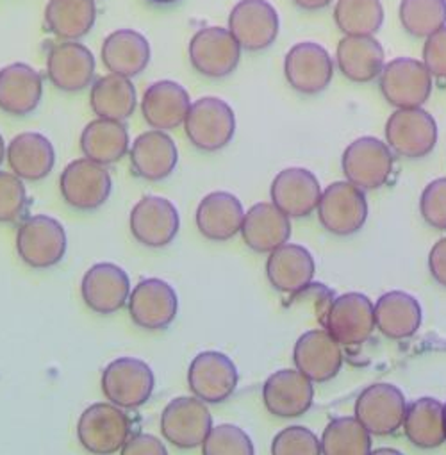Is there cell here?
<instances>
[{"label": "cell", "mask_w": 446, "mask_h": 455, "mask_svg": "<svg viewBox=\"0 0 446 455\" xmlns=\"http://www.w3.org/2000/svg\"><path fill=\"white\" fill-rule=\"evenodd\" d=\"M184 131L195 148L202 152H218L233 141L236 116L226 100L218 97H202L191 104L184 120Z\"/></svg>", "instance_id": "1"}, {"label": "cell", "mask_w": 446, "mask_h": 455, "mask_svg": "<svg viewBox=\"0 0 446 455\" xmlns=\"http://www.w3.org/2000/svg\"><path fill=\"white\" fill-rule=\"evenodd\" d=\"M17 252L35 270H47L60 265L67 254L65 227L47 214L24 220L17 235Z\"/></svg>", "instance_id": "2"}, {"label": "cell", "mask_w": 446, "mask_h": 455, "mask_svg": "<svg viewBox=\"0 0 446 455\" xmlns=\"http://www.w3.org/2000/svg\"><path fill=\"white\" fill-rule=\"evenodd\" d=\"M131 421L115 403H93L77 421V439L93 455H113L129 439Z\"/></svg>", "instance_id": "3"}, {"label": "cell", "mask_w": 446, "mask_h": 455, "mask_svg": "<svg viewBox=\"0 0 446 455\" xmlns=\"http://www.w3.org/2000/svg\"><path fill=\"white\" fill-rule=\"evenodd\" d=\"M152 368L136 357H120L109 363L100 379L104 396L120 409H136L147 403L154 391Z\"/></svg>", "instance_id": "4"}, {"label": "cell", "mask_w": 446, "mask_h": 455, "mask_svg": "<svg viewBox=\"0 0 446 455\" xmlns=\"http://www.w3.org/2000/svg\"><path fill=\"white\" fill-rule=\"evenodd\" d=\"M242 47L226 28L198 29L189 42V61L193 68L209 79L231 76L242 58Z\"/></svg>", "instance_id": "5"}, {"label": "cell", "mask_w": 446, "mask_h": 455, "mask_svg": "<svg viewBox=\"0 0 446 455\" xmlns=\"http://www.w3.org/2000/svg\"><path fill=\"white\" fill-rule=\"evenodd\" d=\"M393 150L373 136L352 141L343 152L341 166L346 180L362 191L382 188L393 172Z\"/></svg>", "instance_id": "6"}, {"label": "cell", "mask_w": 446, "mask_h": 455, "mask_svg": "<svg viewBox=\"0 0 446 455\" xmlns=\"http://www.w3.org/2000/svg\"><path fill=\"white\" fill-rule=\"evenodd\" d=\"M318 216L325 229L336 236H350L362 229L368 218L364 191L348 180L331 184L320 198Z\"/></svg>", "instance_id": "7"}, {"label": "cell", "mask_w": 446, "mask_h": 455, "mask_svg": "<svg viewBox=\"0 0 446 455\" xmlns=\"http://www.w3.org/2000/svg\"><path fill=\"white\" fill-rule=\"evenodd\" d=\"M387 147L407 159L426 157L437 143V124L421 108L396 109L386 122Z\"/></svg>", "instance_id": "8"}, {"label": "cell", "mask_w": 446, "mask_h": 455, "mask_svg": "<svg viewBox=\"0 0 446 455\" xmlns=\"http://www.w3.org/2000/svg\"><path fill=\"white\" fill-rule=\"evenodd\" d=\"M111 175L106 166L83 157L65 166L60 177L63 200L77 211H95L111 195Z\"/></svg>", "instance_id": "9"}, {"label": "cell", "mask_w": 446, "mask_h": 455, "mask_svg": "<svg viewBox=\"0 0 446 455\" xmlns=\"http://www.w3.org/2000/svg\"><path fill=\"white\" fill-rule=\"evenodd\" d=\"M380 92L396 109L421 108L432 93V74L418 60L396 58L382 68Z\"/></svg>", "instance_id": "10"}, {"label": "cell", "mask_w": 446, "mask_h": 455, "mask_svg": "<svg viewBox=\"0 0 446 455\" xmlns=\"http://www.w3.org/2000/svg\"><path fill=\"white\" fill-rule=\"evenodd\" d=\"M129 227L134 240L143 247L163 249L177 238L180 216L170 200L147 195L132 207Z\"/></svg>", "instance_id": "11"}, {"label": "cell", "mask_w": 446, "mask_h": 455, "mask_svg": "<svg viewBox=\"0 0 446 455\" xmlns=\"http://www.w3.org/2000/svg\"><path fill=\"white\" fill-rule=\"evenodd\" d=\"M211 428L212 416L205 402L196 396H177L161 414L163 437L182 450L200 446Z\"/></svg>", "instance_id": "12"}, {"label": "cell", "mask_w": 446, "mask_h": 455, "mask_svg": "<svg viewBox=\"0 0 446 455\" xmlns=\"http://www.w3.org/2000/svg\"><path fill=\"white\" fill-rule=\"evenodd\" d=\"M231 35L249 52H261L279 36V13L268 0H240L229 15Z\"/></svg>", "instance_id": "13"}, {"label": "cell", "mask_w": 446, "mask_h": 455, "mask_svg": "<svg viewBox=\"0 0 446 455\" xmlns=\"http://www.w3.org/2000/svg\"><path fill=\"white\" fill-rule=\"evenodd\" d=\"M187 384L198 400L205 403H221L229 400L236 391V364L221 352H202L189 364Z\"/></svg>", "instance_id": "14"}, {"label": "cell", "mask_w": 446, "mask_h": 455, "mask_svg": "<svg viewBox=\"0 0 446 455\" xmlns=\"http://www.w3.org/2000/svg\"><path fill=\"white\" fill-rule=\"evenodd\" d=\"M375 323V306L362 293L338 297L327 313L325 331L345 347H357L370 339Z\"/></svg>", "instance_id": "15"}, {"label": "cell", "mask_w": 446, "mask_h": 455, "mask_svg": "<svg viewBox=\"0 0 446 455\" xmlns=\"http://www.w3.org/2000/svg\"><path fill=\"white\" fill-rule=\"evenodd\" d=\"M405 412V396L393 384L368 386L355 402V418L375 435H389L396 432L403 425Z\"/></svg>", "instance_id": "16"}, {"label": "cell", "mask_w": 446, "mask_h": 455, "mask_svg": "<svg viewBox=\"0 0 446 455\" xmlns=\"http://www.w3.org/2000/svg\"><path fill=\"white\" fill-rule=\"evenodd\" d=\"M290 86L302 95H318L334 77V61L327 49L315 42H302L290 49L284 60Z\"/></svg>", "instance_id": "17"}, {"label": "cell", "mask_w": 446, "mask_h": 455, "mask_svg": "<svg viewBox=\"0 0 446 455\" xmlns=\"http://www.w3.org/2000/svg\"><path fill=\"white\" fill-rule=\"evenodd\" d=\"M127 304L132 322L145 331L168 329L179 309L175 290L166 281L155 277L138 283Z\"/></svg>", "instance_id": "18"}, {"label": "cell", "mask_w": 446, "mask_h": 455, "mask_svg": "<svg viewBox=\"0 0 446 455\" xmlns=\"http://www.w3.org/2000/svg\"><path fill=\"white\" fill-rule=\"evenodd\" d=\"M245 211L240 198L229 191L205 195L195 214L198 233L209 242H229L242 233Z\"/></svg>", "instance_id": "19"}, {"label": "cell", "mask_w": 446, "mask_h": 455, "mask_svg": "<svg viewBox=\"0 0 446 455\" xmlns=\"http://www.w3.org/2000/svg\"><path fill=\"white\" fill-rule=\"evenodd\" d=\"M81 295L84 304L97 315H113L129 302V275L115 263L93 265L83 277Z\"/></svg>", "instance_id": "20"}, {"label": "cell", "mask_w": 446, "mask_h": 455, "mask_svg": "<svg viewBox=\"0 0 446 455\" xmlns=\"http://www.w3.org/2000/svg\"><path fill=\"white\" fill-rule=\"evenodd\" d=\"M322 193L316 175L299 166L279 172L270 188L272 204L290 218L309 216L318 209Z\"/></svg>", "instance_id": "21"}, {"label": "cell", "mask_w": 446, "mask_h": 455, "mask_svg": "<svg viewBox=\"0 0 446 455\" xmlns=\"http://www.w3.org/2000/svg\"><path fill=\"white\" fill-rule=\"evenodd\" d=\"M315 400L313 380L299 370H279L263 386L267 409L279 418H299L306 414Z\"/></svg>", "instance_id": "22"}, {"label": "cell", "mask_w": 446, "mask_h": 455, "mask_svg": "<svg viewBox=\"0 0 446 455\" xmlns=\"http://www.w3.org/2000/svg\"><path fill=\"white\" fill-rule=\"evenodd\" d=\"M293 361L300 373L313 382L334 379L343 364L341 345L323 329L302 334L293 350Z\"/></svg>", "instance_id": "23"}, {"label": "cell", "mask_w": 446, "mask_h": 455, "mask_svg": "<svg viewBox=\"0 0 446 455\" xmlns=\"http://www.w3.org/2000/svg\"><path fill=\"white\" fill-rule=\"evenodd\" d=\"M47 76L61 92H81L88 88L95 77V58L83 44H58L47 56Z\"/></svg>", "instance_id": "24"}, {"label": "cell", "mask_w": 446, "mask_h": 455, "mask_svg": "<svg viewBox=\"0 0 446 455\" xmlns=\"http://www.w3.org/2000/svg\"><path fill=\"white\" fill-rule=\"evenodd\" d=\"M242 236L249 249L259 254H272L284 247L291 236V221L279 207L268 202L252 205L242 225Z\"/></svg>", "instance_id": "25"}, {"label": "cell", "mask_w": 446, "mask_h": 455, "mask_svg": "<svg viewBox=\"0 0 446 455\" xmlns=\"http://www.w3.org/2000/svg\"><path fill=\"white\" fill-rule=\"evenodd\" d=\"M191 108L189 93L175 81H157L141 99V113L154 131H173L184 125Z\"/></svg>", "instance_id": "26"}, {"label": "cell", "mask_w": 446, "mask_h": 455, "mask_svg": "<svg viewBox=\"0 0 446 455\" xmlns=\"http://www.w3.org/2000/svg\"><path fill=\"white\" fill-rule=\"evenodd\" d=\"M134 173L145 180L157 182L170 177L179 163L175 141L163 131L139 134L129 150Z\"/></svg>", "instance_id": "27"}, {"label": "cell", "mask_w": 446, "mask_h": 455, "mask_svg": "<svg viewBox=\"0 0 446 455\" xmlns=\"http://www.w3.org/2000/svg\"><path fill=\"white\" fill-rule=\"evenodd\" d=\"M42 76L26 63H13L0 70V111L12 116L31 115L42 100Z\"/></svg>", "instance_id": "28"}, {"label": "cell", "mask_w": 446, "mask_h": 455, "mask_svg": "<svg viewBox=\"0 0 446 455\" xmlns=\"http://www.w3.org/2000/svg\"><path fill=\"white\" fill-rule=\"evenodd\" d=\"M315 259L311 252L300 245H290L274 251L267 261V275L270 284L288 295L302 293L311 286L315 277Z\"/></svg>", "instance_id": "29"}, {"label": "cell", "mask_w": 446, "mask_h": 455, "mask_svg": "<svg viewBox=\"0 0 446 455\" xmlns=\"http://www.w3.org/2000/svg\"><path fill=\"white\" fill-rule=\"evenodd\" d=\"M6 159L17 177L36 182L51 175L56 164V152L47 136L40 132H22L10 141Z\"/></svg>", "instance_id": "30"}, {"label": "cell", "mask_w": 446, "mask_h": 455, "mask_svg": "<svg viewBox=\"0 0 446 455\" xmlns=\"http://www.w3.org/2000/svg\"><path fill=\"white\" fill-rule=\"evenodd\" d=\"M100 56L111 74L132 79L148 67L150 44L138 31L118 29L104 40Z\"/></svg>", "instance_id": "31"}, {"label": "cell", "mask_w": 446, "mask_h": 455, "mask_svg": "<svg viewBox=\"0 0 446 455\" xmlns=\"http://www.w3.org/2000/svg\"><path fill=\"white\" fill-rule=\"evenodd\" d=\"M377 329L389 339H407L421 325L419 302L403 291H389L375 304Z\"/></svg>", "instance_id": "32"}, {"label": "cell", "mask_w": 446, "mask_h": 455, "mask_svg": "<svg viewBox=\"0 0 446 455\" xmlns=\"http://www.w3.org/2000/svg\"><path fill=\"white\" fill-rule=\"evenodd\" d=\"M336 58L343 76L354 83H371L384 68V49L373 36H345Z\"/></svg>", "instance_id": "33"}, {"label": "cell", "mask_w": 446, "mask_h": 455, "mask_svg": "<svg viewBox=\"0 0 446 455\" xmlns=\"http://www.w3.org/2000/svg\"><path fill=\"white\" fill-rule=\"evenodd\" d=\"M95 0H49L45 8L47 29L65 42L84 38L95 26Z\"/></svg>", "instance_id": "34"}, {"label": "cell", "mask_w": 446, "mask_h": 455, "mask_svg": "<svg viewBox=\"0 0 446 455\" xmlns=\"http://www.w3.org/2000/svg\"><path fill=\"white\" fill-rule=\"evenodd\" d=\"M136 104V88L127 77L109 74L92 86L90 106L99 118L123 122L134 115Z\"/></svg>", "instance_id": "35"}, {"label": "cell", "mask_w": 446, "mask_h": 455, "mask_svg": "<svg viewBox=\"0 0 446 455\" xmlns=\"http://www.w3.org/2000/svg\"><path fill=\"white\" fill-rule=\"evenodd\" d=\"M129 132L123 122L97 118L90 122L81 134L84 157L102 166L120 161L129 152Z\"/></svg>", "instance_id": "36"}, {"label": "cell", "mask_w": 446, "mask_h": 455, "mask_svg": "<svg viewBox=\"0 0 446 455\" xmlns=\"http://www.w3.org/2000/svg\"><path fill=\"white\" fill-rule=\"evenodd\" d=\"M403 430L407 439L418 448H437L446 441L444 405L430 396H423L407 407Z\"/></svg>", "instance_id": "37"}, {"label": "cell", "mask_w": 446, "mask_h": 455, "mask_svg": "<svg viewBox=\"0 0 446 455\" xmlns=\"http://www.w3.org/2000/svg\"><path fill=\"white\" fill-rule=\"evenodd\" d=\"M334 20L345 36H373L384 22L380 0H338Z\"/></svg>", "instance_id": "38"}, {"label": "cell", "mask_w": 446, "mask_h": 455, "mask_svg": "<svg viewBox=\"0 0 446 455\" xmlns=\"http://www.w3.org/2000/svg\"><path fill=\"white\" fill-rule=\"evenodd\" d=\"M323 455H370L371 434L354 416L332 419L322 435Z\"/></svg>", "instance_id": "39"}, {"label": "cell", "mask_w": 446, "mask_h": 455, "mask_svg": "<svg viewBox=\"0 0 446 455\" xmlns=\"http://www.w3.org/2000/svg\"><path fill=\"white\" fill-rule=\"evenodd\" d=\"M402 28L414 38H430L446 28V0H402Z\"/></svg>", "instance_id": "40"}, {"label": "cell", "mask_w": 446, "mask_h": 455, "mask_svg": "<svg viewBox=\"0 0 446 455\" xmlns=\"http://www.w3.org/2000/svg\"><path fill=\"white\" fill-rule=\"evenodd\" d=\"M202 455H254V443L243 428L221 423L203 439Z\"/></svg>", "instance_id": "41"}, {"label": "cell", "mask_w": 446, "mask_h": 455, "mask_svg": "<svg viewBox=\"0 0 446 455\" xmlns=\"http://www.w3.org/2000/svg\"><path fill=\"white\" fill-rule=\"evenodd\" d=\"M272 455H323L322 439L307 427H286L274 437Z\"/></svg>", "instance_id": "42"}, {"label": "cell", "mask_w": 446, "mask_h": 455, "mask_svg": "<svg viewBox=\"0 0 446 455\" xmlns=\"http://www.w3.org/2000/svg\"><path fill=\"white\" fill-rule=\"evenodd\" d=\"M28 205V191L20 177L0 172V223H10L22 216Z\"/></svg>", "instance_id": "43"}, {"label": "cell", "mask_w": 446, "mask_h": 455, "mask_svg": "<svg viewBox=\"0 0 446 455\" xmlns=\"http://www.w3.org/2000/svg\"><path fill=\"white\" fill-rule=\"evenodd\" d=\"M419 211L434 229L446 231V177L432 180L421 193Z\"/></svg>", "instance_id": "44"}, {"label": "cell", "mask_w": 446, "mask_h": 455, "mask_svg": "<svg viewBox=\"0 0 446 455\" xmlns=\"http://www.w3.org/2000/svg\"><path fill=\"white\" fill-rule=\"evenodd\" d=\"M423 65L441 79H446V28L426 38L423 47Z\"/></svg>", "instance_id": "45"}, {"label": "cell", "mask_w": 446, "mask_h": 455, "mask_svg": "<svg viewBox=\"0 0 446 455\" xmlns=\"http://www.w3.org/2000/svg\"><path fill=\"white\" fill-rule=\"evenodd\" d=\"M120 455H168L164 443L152 434H136L125 441Z\"/></svg>", "instance_id": "46"}, {"label": "cell", "mask_w": 446, "mask_h": 455, "mask_svg": "<svg viewBox=\"0 0 446 455\" xmlns=\"http://www.w3.org/2000/svg\"><path fill=\"white\" fill-rule=\"evenodd\" d=\"M428 270L434 281L446 288V238L439 240L428 254Z\"/></svg>", "instance_id": "47"}, {"label": "cell", "mask_w": 446, "mask_h": 455, "mask_svg": "<svg viewBox=\"0 0 446 455\" xmlns=\"http://www.w3.org/2000/svg\"><path fill=\"white\" fill-rule=\"evenodd\" d=\"M293 4L304 12H320L332 4V0H293Z\"/></svg>", "instance_id": "48"}, {"label": "cell", "mask_w": 446, "mask_h": 455, "mask_svg": "<svg viewBox=\"0 0 446 455\" xmlns=\"http://www.w3.org/2000/svg\"><path fill=\"white\" fill-rule=\"evenodd\" d=\"M370 455H403V453L398 451V450H394V448H378V450L371 451Z\"/></svg>", "instance_id": "49"}, {"label": "cell", "mask_w": 446, "mask_h": 455, "mask_svg": "<svg viewBox=\"0 0 446 455\" xmlns=\"http://www.w3.org/2000/svg\"><path fill=\"white\" fill-rule=\"evenodd\" d=\"M6 150H8V147L4 145L3 134H0V164H3V161H4V157H6Z\"/></svg>", "instance_id": "50"}, {"label": "cell", "mask_w": 446, "mask_h": 455, "mask_svg": "<svg viewBox=\"0 0 446 455\" xmlns=\"http://www.w3.org/2000/svg\"><path fill=\"white\" fill-rule=\"evenodd\" d=\"M148 3H152V4H161V6H164V4H173V3H177V0H148Z\"/></svg>", "instance_id": "51"}, {"label": "cell", "mask_w": 446, "mask_h": 455, "mask_svg": "<svg viewBox=\"0 0 446 455\" xmlns=\"http://www.w3.org/2000/svg\"><path fill=\"white\" fill-rule=\"evenodd\" d=\"M444 423H446V405H444Z\"/></svg>", "instance_id": "52"}]
</instances>
